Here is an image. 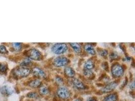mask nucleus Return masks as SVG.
I'll list each match as a JSON object with an SVG mask.
<instances>
[{"instance_id":"nucleus-8","label":"nucleus","mask_w":135,"mask_h":101,"mask_svg":"<svg viewBox=\"0 0 135 101\" xmlns=\"http://www.w3.org/2000/svg\"><path fill=\"white\" fill-rule=\"evenodd\" d=\"M33 74L38 78L45 79L46 77V74L45 72L40 68L35 67L32 70Z\"/></svg>"},{"instance_id":"nucleus-20","label":"nucleus","mask_w":135,"mask_h":101,"mask_svg":"<svg viewBox=\"0 0 135 101\" xmlns=\"http://www.w3.org/2000/svg\"><path fill=\"white\" fill-rule=\"evenodd\" d=\"M37 94L36 92H30L27 94V97L30 98H36L37 96Z\"/></svg>"},{"instance_id":"nucleus-16","label":"nucleus","mask_w":135,"mask_h":101,"mask_svg":"<svg viewBox=\"0 0 135 101\" xmlns=\"http://www.w3.org/2000/svg\"><path fill=\"white\" fill-rule=\"evenodd\" d=\"M117 100V95L113 93V94H110L107 96L104 99L103 101H116Z\"/></svg>"},{"instance_id":"nucleus-26","label":"nucleus","mask_w":135,"mask_h":101,"mask_svg":"<svg viewBox=\"0 0 135 101\" xmlns=\"http://www.w3.org/2000/svg\"><path fill=\"white\" fill-rule=\"evenodd\" d=\"M110 57L111 59H115L118 57V55H117V54L116 53L112 52L110 54Z\"/></svg>"},{"instance_id":"nucleus-22","label":"nucleus","mask_w":135,"mask_h":101,"mask_svg":"<svg viewBox=\"0 0 135 101\" xmlns=\"http://www.w3.org/2000/svg\"><path fill=\"white\" fill-rule=\"evenodd\" d=\"M0 53L7 54L8 52L5 46L3 45H0Z\"/></svg>"},{"instance_id":"nucleus-5","label":"nucleus","mask_w":135,"mask_h":101,"mask_svg":"<svg viewBox=\"0 0 135 101\" xmlns=\"http://www.w3.org/2000/svg\"><path fill=\"white\" fill-rule=\"evenodd\" d=\"M69 63V60L64 56H58L55 58L53 62V64L56 67H62L66 66Z\"/></svg>"},{"instance_id":"nucleus-2","label":"nucleus","mask_w":135,"mask_h":101,"mask_svg":"<svg viewBox=\"0 0 135 101\" xmlns=\"http://www.w3.org/2000/svg\"><path fill=\"white\" fill-rule=\"evenodd\" d=\"M31 69L28 67H20L16 69L13 74L16 78H22L28 76L31 73Z\"/></svg>"},{"instance_id":"nucleus-27","label":"nucleus","mask_w":135,"mask_h":101,"mask_svg":"<svg viewBox=\"0 0 135 101\" xmlns=\"http://www.w3.org/2000/svg\"><path fill=\"white\" fill-rule=\"evenodd\" d=\"M86 101H97V100L95 97H90L86 100Z\"/></svg>"},{"instance_id":"nucleus-10","label":"nucleus","mask_w":135,"mask_h":101,"mask_svg":"<svg viewBox=\"0 0 135 101\" xmlns=\"http://www.w3.org/2000/svg\"><path fill=\"white\" fill-rule=\"evenodd\" d=\"M84 48L85 51L86 53H88L89 54H90V55H96V51L95 50L93 45H92L91 44H86V45H85Z\"/></svg>"},{"instance_id":"nucleus-24","label":"nucleus","mask_w":135,"mask_h":101,"mask_svg":"<svg viewBox=\"0 0 135 101\" xmlns=\"http://www.w3.org/2000/svg\"><path fill=\"white\" fill-rule=\"evenodd\" d=\"M99 54L102 57H106L108 55V51L106 50H102L99 52Z\"/></svg>"},{"instance_id":"nucleus-3","label":"nucleus","mask_w":135,"mask_h":101,"mask_svg":"<svg viewBox=\"0 0 135 101\" xmlns=\"http://www.w3.org/2000/svg\"><path fill=\"white\" fill-rule=\"evenodd\" d=\"M111 74L115 78H119L122 77L124 73L123 67L118 63L114 64L111 67Z\"/></svg>"},{"instance_id":"nucleus-25","label":"nucleus","mask_w":135,"mask_h":101,"mask_svg":"<svg viewBox=\"0 0 135 101\" xmlns=\"http://www.w3.org/2000/svg\"><path fill=\"white\" fill-rule=\"evenodd\" d=\"M7 69V66L4 63H0V71L5 72Z\"/></svg>"},{"instance_id":"nucleus-18","label":"nucleus","mask_w":135,"mask_h":101,"mask_svg":"<svg viewBox=\"0 0 135 101\" xmlns=\"http://www.w3.org/2000/svg\"><path fill=\"white\" fill-rule=\"evenodd\" d=\"M31 64H32V62L31 61L30 59H29V58H26V59L24 60L21 62V63L20 64V65L22 67H28V66H30Z\"/></svg>"},{"instance_id":"nucleus-9","label":"nucleus","mask_w":135,"mask_h":101,"mask_svg":"<svg viewBox=\"0 0 135 101\" xmlns=\"http://www.w3.org/2000/svg\"><path fill=\"white\" fill-rule=\"evenodd\" d=\"M74 86L79 90H85L86 89V86L85 84L79 79L75 78H74L72 80Z\"/></svg>"},{"instance_id":"nucleus-12","label":"nucleus","mask_w":135,"mask_h":101,"mask_svg":"<svg viewBox=\"0 0 135 101\" xmlns=\"http://www.w3.org/2000/svg\"><path fill=\"white\" fill-rule=\"evenodd\" d=\"M69 45L75 53L79 54L82 52V46L79 44L76 43H70Z\"/></svg>"},{"instance_id":"nucleus-19","label":"nucleus","mask_w":135,"mask_h":101,"mask_svg":"<svg viewBox=\"0 0 135 101\" xmlns=\"http://www.w3.org/2000/svg\"><path fill=\"white\" fill-rule=\"evenodd\" d=\"M13 48H14V50L16 51H19L22 49V45L21 43H14L12 44Z\"/></svg>"},{"instance_id":"nucleus-4","label":"nucleus","mask_w":135,"mask_h":101,"mask_svg":"<svg viewBox=\"0 0 135 101\" xmlns=\"http://www.w3.org/2000/svg\"><path fill=\"white\" fill-rule=\"evenodd\" d=\"M27 55L29 59L35 61H39L42 59V53L35 48H33L27 51Z\"/></svg>"},{"instance_id":"nucleus-15","label":"nucleus","mask_w":135,"mask_h":101,"mask_svg":"<svg viewBox=\"0 0 135 101\" xmlns=\"http://www.w3.org/2000/svg\"><path fill=\"white\" fill-rule=\"evenodd\" d=\"M1 92L3 94L5 95L6 96H8L11 95L13 92V90L8 87H3L1 89Z\"/></svg>"},{"instance_id":"nucleus-1","label":"nucleus","mask_w":135,"mask_h":101,"mask_svg":"<svg viewBox=\"0 0 135 101\" xmlns=\"http://www.w3.org/2000/svg\"><path fill=\"white\" fill-rule=\"evenodd\" d=\"M68 50V46L65 43H57L51 48L52 52L56 55H61L65 53Z\"/></svg>"},{"instance_id":"nucleus-6","label":"nucleus","mask_w":135,"mask_h":101,"mask_svg":"<svg viewBox=\"0 0 135 101\" xmlns=\"http://www.w3.org/2000/svg\"><path fill=\"white\" fill-rule=\"evenodd\" d=\"M57 95L59 98L62 99H67L70 97L71 93L67 88L61 87L57 90Z\"/></svg>"},{"instance_id":"nucleus-28","label":"nucleus","mask_w":135,"mask_h":101,"mask_svg":"<svg viewBox=\"0 0 135 101\" xmlns=\"http://www.w3.org/2000/svg\"><path fill=\"white\" fill-rule=\"evenodd\" d=\"M130 87L131 88V89L134 90L135 89V84H134V81H133L132 82H131V83L130 84Z\"/></svg>"},{"instance_id":"nucleus-14","label":"nucleus","mask_w":135,"mask_h":101,"mask_svg":"<svg viewBox=\"0 0 135 101\" xmlns=\"http://www.w3.org/2000/svg\"><path fill=\"white\" fill-rule=\"evenodd\" d=\"M42 82L41 80H40L39 79H35L31 81L29 83V85L31 88H37L41 87L42 86Z\"/></svg>"},{"instance_id":"nucleus-23","label":"nucleus","mask_w":135,"mask_h":101,"mask_svg":"<svg viewBox=\"0 0 135 101\" xmlns=\"http://www.w3.org/2000/svg\"><path fill=\"white\" fill-rule=\"evenodd\" d=\"M55 80H56V82L59 85H62L63 83V80L60 76H57Z\"/></svg>"},{"instance_id":"nucleus-7","label":"nucleus","mask_w":135,"mask_h":101,"mask_svg":"<svg viewBox=\"0 0 135 101\" xmlns=\"http://www.w3.org/2000/svg\"><path fill=\"white\" fill-rule=\"evenodd\" d=\"M118 82L116 81H113L107 84L105 86L103 87L101 90V91L103 93H108L113 91L117 86Z\"/></svg>"},{"instance_id":"nucleus-13","label":"nucleus","mask_w":135,"mask_h":101,"mask_svg":"<svg viewBox=\"0 0 135 101\" xmlns=\"http://www.w3.org/2000/svg\"><path fill=\"white\" fill-rule=\"evenodd\" d=\"M95 64L93 60L89 59L84 64V69L85 70H92L94 68Z\"/></svg>"},{"instance_id":"nucleus-29","label":"nucleus","mask_w":135,"mask_h":101,"mask_svg":"<svg viewBox=\"0 0 135 101\" xmlns=\"http://www.w3.org/2000/svg\"><path fill=\"white\" fill-rule=\"evenodd\" d=\"M74 101H82L81 100H80V99H76V100H75Z\"/></svg>"},{"instance_id":"nucleus-17","label":"nucleus","mask_w":135,"mask_h":101,"mask_svg":"<svg viewBox=\"0 0 135 101\" xmlns=\"http://www.w3.org/2000/svg\"><path fill=\"white\" fill-rule=\"evenodd\" d=\"M39 92L40 93V94L42 95H47L49 94L50 90L48 88L44 86V87H41Z\"/></svg>"},{"instance_id":"nucleus-21","label":"nucleus","mask_w":135,"mask_h":101,"mask_svg":"<svg viewBox=\"0 0 135 101\" xmlns=\"http://www.w3.org/2000/svg\"><path fill=\"white\" fill-rule=\"evenodd\" d=\"M84 74L86 77H90L93 74V72L92 70H85L84 69Z\"/></svg>"},{"instance_id":"nucleus-11","label":"nucleus","mask_w":135,"mask_h":101,"mask_svg":"<svg viewBox=\"0 0 135 101\" xmlns=\"http://www.w3.org/2000/svg\"><path fill=\"white\" fill-rule=\"evenodd\" d=\"M64 73L68 77L74 78L75 75V72L74 70L70 67L66 66L64 69Z\"/></svg>"}]
</instances>
